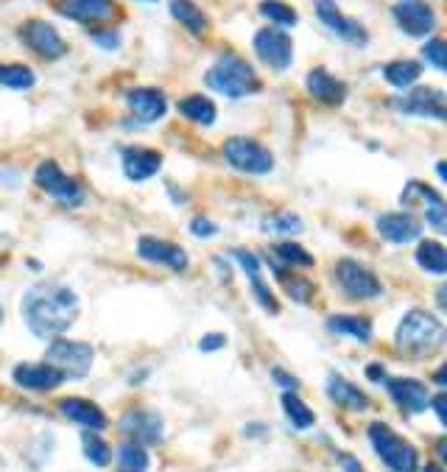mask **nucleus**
I'll return each instance as SVG.
<instances>
[{
	"mask_svg": "<svg viewBox=\"0 0 447 472\" xmlns=\"http://www.w3.org/2000/svg\"><path fill=\"white\" fill-rule=\"evenodd\" d=\"M121 430L137 445L154 447L165 439V422L152 408H132L121 417Z\"/></svg>",
	"mask_w": 447,
	"mask_h": 472,
	"instance_id": "nucleus-8",
	"label": "nucleus"
},
{
	"mask_svg": "<svg viewBox=\"0 0 447 472\" xmlns=\"http://www.w3.org/2000/svg\"><path fill=\"white\" fill-rule=\"evenodd\" d=\"M56 411H59L67 422L79 425L82 430H95V434L109 425L104 408H98L93 400H84V397H65V400L56 403Z\"/></svg>",
	"mask_w": 447,
	"mask_h": 472,
	"instance_id": "nucleus-20",
	"label": "nucleus"
},
{
	"mask_svg": "<svg viewBox=\"0 0 447 472\" xmlns=\"http://www.w3.org/2000/svg\"><path fill=\"white\" fill-rule=\"evenodd\" d=\"M378 232H381V238H386L392 244H408V241L420 238L422 224L408 213H386L378 218Z\"/></svg>",
	"mask_w": 447,
	"mask_h": 472,
	"instance_id": "nucleus-24",
	"label": "nucleus"
},
{
	"mask_svg": "<svg viewBox=\"0 0 447 472\" xmlns=\"http://www.w3.org/2000/svg\"><path fill=\"white\" fill-rule=\"evenodd\" d=\"M400 202H402L405 207H420V210L425 213L428 207H433V205L442 202V196H439L433 187L422 185V182H408L405 190H402V196H400Z\"/></svg>",
	"mask_w": 447,
	"mask_h": 472,
	"instance_id": "nucleus-33",
	"label": "nucleus"
},
{
	"mask_svg": "<svg viewBox=\"0 0 447 472\" xmlns=\"http://www.w3.org/2000/svg\"><path fill=\"white\" fill-rule=\"evenodd\" d=\"M188 229H191V235H196V238H213L218 232V224L210 221L207 216H196V218H191Z\"/></svg>",
	"mask_w": 447,
	"mask_h": 472,
	"instance_id": "nucleus-41",
	"label": "nucleus"
},
{
	"mask_svg": "<svg viewBox=\"0 0 447 472\" xmlns=\"http://www.w3.org/2000/svg\"><path fill=\"white\" fill-rule=\"evenodd\" d=\"M392 15L408 36H428L436 28V15L425 0H397Z\"/></svg>",
	"mask_w": 447,
	"mask_h": 472,
	"instance_id": "nucleus-15",
	"label": "nucleus"
},
{
	"mask_svg": "<svg viewBox=\"0 0 447 472\" xmlns=\"http://www.w3.org/2000/svg\"><path fill=\"white\" fill-rule=\"evenodd\" d=\"M436 302H439V307L447 313V283H444V286H439V291H436Z\"/></svg>",
	"mask_w": 447,
	"mask_h": 472,
	"instance_id": "nucleus-49",
	"label": "nucleus"
},
{
	"mask_svg": "<svg viewBox=\"0 0 447 472\" xmlns=\"http://www.w3.org/2000/svg\"><path fill=\"white\" fill-rule=\"evenodd\" d=\"M20 313L31 336L54 341L62 333H67L73 322L79 319L82 299L70 286L48 280V283H36L23 294Z\"/></svg>",
	"mask_w": 447,
	"mask_h": 472,
	"instance_id": "nucleus-1",
	"label": "nucleus"
},
{
	"mask_svg": "<svg viewBox=\"0 0 447 472\" xmlns=\"http://www.w3.org/2000/svg\"><path fill=\"white\" fill-rule=\"evenodd\" d=\"M327 330L347 336V338H355V341H369L372 338V322L366 316H330Z\"/></svg>",
	"mask_w": 447,
	"mask_h": 472,
	"instance_id": "nucleus-32",
	"label": "nucleus"
},
{
	"mask_svg": "<svg viewBox=\"0 0 447 472\" xmlns=\"http://www.w3.org/2000/svg\"><path fill=\"white\" fill-rule=\"evenodd\" d=\"M56 12L73 23H106L118 15L112 0H56Z\"/></svg>",
	"mask_w": 447,
	"mask_h": 472,
	"instance_id": "nucleus-17",
	"label": "nucleus"
},
{
	"mask_svg": "<svg viewBox=\"0 0 447 472\" xmlns=\"http://www.w3.org/2000/svg\"><path fill=\"white\" fill-rule=\"evenodd\" d=\"M90 36H93V43L104 51H115L121 45V34L115 28H95Z\"/></svg>",
	"mask_w": 447,
	"mask_h": 472,
	"instance_id": "nucleus-40",
	"label": "nucleus"
},
{
	"mask_svg": "<svg viewBox=\"0 0 447 472\" xmlns=\"http://www.w3.org/2000/svg\"><path fill=\"white\" fill-rule=\"evenodd\" d=\"M20 39L43 59H59L67 51L62 34L48 20H25L20 25Z\"/></svg>",
	"mask_w": 447,
	"mask_h": 472,
	"instance_id": "nucleus-11",
	"label": "nucleus"
},
{
	"mask_svg": "<svg viewBox=\"0 0 447 472\" xmlns=\"http://www.w3.org/2000/svg\"><path fill=\"white\" fill-rule=\"evenodd\" d=\"M263 229L280 232V235H296V232H303V221L296 213H274V216L266 218Z\"/></svg>",
	"mask_w": 447,
	"mask_h": 472,
	"instance_id": "nucleus-38",
	"label": "nucleus"
},
{
	"mask_svg": "<svg viewBox=\"0 0 447 472\" xmlns=\"http://www.w3.org/2000/svg\"><path fill=\"white\" fill-rule=\"evenodd\" d=\"M339 461H342V467H344V472H363V467L358 464V458H353V456H347V453H339Z\"/></svg>",
	"mask_w": 447,
	"mask_h": 472,
	"instance_id": "nucleus-46",
	"label": "nucleus"
},
{
	"mask_svg": "<svg viewBox=\"0 0 447 472\" xmlns=\"http://www.w3.org/2000/svg\"><path fill=\"white\" fill-rule=\"evenodd\" d=\"M260 15L272 23H277V25H285V28L296 25V20H300L296 12L288 4H283V0H263V4H260Z\"/></svg>",
	"mask_w": 447,
	"mask_h": 472,
	"instance_id": "nucleus-37",
	"label": "nucleus"
},
{
	"mask_svg": "<svg viewBox=\"0 0 447 472\" xmlns=\"http://www.w3.org/2000/svg\"><path fill=\"white\" fill-rule=\"evenodd\" d=\"M137 257L145 260V263H154V266H163V268H171V271H188L191 266V257L184 252L179 244H171V241H163V238H154V235H143L137 241Z\"/></svg>",
	"mask_w": 447,
	"mask_h": 472,
	"instance_id": "nucleus-12",
	"label": "nucleus"
},
{
	"mask_svg": "<svg viewBox=\"0 0 447 472\" xmlns=\"http://www.w3.org/2000/svg\"><path fill=\"white\" fill-rule=\"evenodd\" d=\"M431 406H433V411H436L439 422H442V425H447V391H442V395H436V397L431 400Z\"/></svg>",
	"mask_w": 447,
	"mask_h": 472,
	"instance_id": "nucleus-45",
	"label": "nucleus"
},
{
	"mask_svg": "<svg viewBox=\"0 0 447 472\" xmlns=\"http://www.w3.org/2000/svg\"><path fill=\"white\" fill-rule=\"evenodd\" d=\"M224 160H227L230 168L241 171V174H252V176H263L269 171H274V154L252 137H230L221 148Z\"/></svg>",
	"mask_w": 447,
	"mask_h": 472,
	"instance_id": "nucleus-6",
	"label": "nucleus"
},
{
	"mask_svg": "<svg viewBox=\"0 0 447 472\" xmlns=\"http://www.w3.org/2000/svg\"><path fill=\"white\" fill-rule=\"evenodd\" d=\"M383 75H386V82L397 90H405V87H412L414 82H420V75H422V65L420 62H412V59H400V62H389L383 67Z\"/></svg>",
	"mask_w": 447,
	"mask_h": 472,
	"instance_id": "nucleus-30",
	"label": "nucleus"
},
{
	"mask_svg": "<svg viewBox=\"0 0 447 472\" xmlns=\"http://www.w3.org/2000/svg\"><path fill=\"white\" fill-rule=\"evenodd\" d=\"M126 104L132 115L137 117V124H157L160 117L168 112V98L157 87H134L126 93Z\"/></svg>",
	"mask_w": 447,
	"mask_h": 472,
	"instance_id": "nucleus-19",
	"label": "nucleus"
},
{
	"mask_svg": "<svg viewBox=\"0 0 447 472\" xmlns=\"http://www.w3.org/2000/svg\"><path fill=\"white\" fill-rule=\"evenodd\" d=\"M168 9H171L176 23H182L184 28H188L191 34H196V36H202L207 31V25H210L207 15L194 4V0H171Z\"/></svg>",
	"mask_w": 447,
	"mask_h": 472,
	"instance_id": "nucleus-27",
	"label": "nucleus"
},
{
	"mask_svg": "<svg viewBox=\"0 0 447 472\" xmlns=\"http://www.w3.org/2000/svg\"><path fill=\"white\" fill-rule=\"evenodd\" d=\"M0 322H4V310H0Z\"/></svg>",
	"mask_w": 447,
	"mask_h": 472,
	"instance_id": "nucleus-53",
	"label": "nucleus"
},
{
	"mask_svg": "<svg viewBox=\"0 0 447 472\" xmlns=\"http://www.w3.org/2000/svg\"><path fill=\"white\" fill-rule=\"evenodd\" d=\"M34 185L40 190H45L51 199L59 202L62 207H82L84 199H87L84 187L70 174H65L59 168V163H54V160H45V163H40L34 168Z\"/></svg>",
	"mask_w": 447,
	"mask_h": 472,
	"instance_id": "nucleus-7",
	"label": "nucleus"
},
{
	"mask_svg": "<svg viewBox=\"0 0 447 472\" xmlns=\"http://www.w3.org/2000/svg\"><path fill=\"white\" fill-rule=\"evenodd\" d=\"M335 280H339L344 294L353 299H375L383 291L375 271H369L363 263H355V260H342L335 266Z\"/></svg>",
	"mask_w": 447,
	"mask_h": 472,
	"instance_id": "nucleus-9",
	"label": "nucleus"
},
{
	"mask_svg": "<svg viewBox=\"0 0 447 472\" xmlns=\"http://www.w3.org/2000/svg\"><path fill=\"white\" fill-rule=\"evenodd\" d=\"M366 375H369V380H386V372H383V367H378V364L366 367Z\"/></svg>",
	"mask_w": 447,
	"mask_h": 472,
	"instance_id": "nucleus-47",
	"label": "nucleus"
},
{
	"mask_svg": "<svg viewBox=\"0 0 447 472\" xmlns=\"http://www.w3.org/2000/svg\"><path fill=\"white\" fill-rule=\"evenodd\" d=\"M316 15H319V20L335 34V36H342V39H347V43H353V45H366V28L358 23V20H353V17H344L342 15V9L333 4V0H316Z\"/></svg>",
	"mask_w": 447,
	"mask_h": 472,
	"instance_id": "nucleus-18",
	"label": "nucleus"
},
{
	"mask_svg": "<svg viewBox=\"0 0 447 472\" xmlns=\"http://www.w3.org/2000/svg\"><path fill=\"white\" fill-rule=\"evenodd\" d=\"M82 453L93 467H109L112 461V447L104 437H98L95 430H84L82 434Z\"/></svg>",
	"mask_w": 447,
	"mask_h": 472,
	"instance_id": "nucleus-34",
	"label": "nucleus"
},
{
	"mask_svg": "<svg viewBox=\"0 0 447 472\" xmlns=\"http://www.w3.org/2000/svg\"><path fill=\"white\" fill-rule=\"evenodd\" d=\"M327 395H330V400L335 406L350 408V411H366L369 408V397L363 395L355 383H350L342 375H330L327 377Z\"/></svg>",
	"mask_w": 447,
	"mask_h": 472,
	"instance_id": "nucleus-25",
	"label": "nucleus"
},
{
	"mask_svg": "<svg viewBox=\"0 0 447 472\" xmlns=\"http://www.w3.org/2000/svg\"><path fill=\"white\" fill-rule=\"evenodd\" d=\"M366 434H369L372 450L378 453V458L392 472H417V467H420L417 450L408 445L405 439H400L386 422H372Z\"/></svg>",
	"mask_w": 447,
	"mask_h": 472,
	"instance_id": "nucleus-4",
	"label": "nucleus"
},
{
	"mask_svg": "<svg viewBox=\"0 0 447 472\" xmlns=\"http://www.w3.org/2000/svg\"><path fill=\"white\" fill-rule=\"evenodd\" d=\"M394 109L417 117H433L447 124V95L433 87H417L402 98H394Z\"/></svg>",
	"mask_w": 447,
	"mask_h": 472,
	"instance_id": "nucleus-14",
	"label": "nucleus"
},
{
	"mask_svg": "<svg viewBox=\"0 0 447 472\" xmlns=\"http://www.w3.org/2000/svg\"><path fill=\"white\" fill-rule=\"evenodd\" d=\"M436 171H439V176L447 182V163H439V166H436Z\"/></svg>",
	"mask_w": 447,
	"mask_h": 472,
	"instance_id": "nucleus-51",
	"label": "nucleus"
},
{
	"mask_svg": "<svg viewBox=\"0 0 447 472\" xmlns=\"http://www.w3.org/2000/svg\"><path fill=\"white\" fill-rule=\"evenodd\" d=\"M233 257H235V263L243 268V274L249 277V286H252L254 299H257L260 305H263L269 313H280V302H277V296L272 294V288L266 286V280L260 277V257H257L254 252H249V249H235Z\"/></svg>",
	"mask_w": 447,
	"mask_h": 472,
	"instance_id": "nucleus-21",
	"label": "nucleus"
},
{
	"mask_svg": "<svg viewBox=\"0 0 447 472\" xmlns=\"http://www.w3.org/2000/svg\"><path fill=\"white\" fill-rule=\"evenodd\" d=\"M436 456H439V458L444 461V467H447V437L436 442Z\"/></svg>",
	"mask_w": 447,
	"mask_h": 472,
	"instance_id": "nucleus-50",
	"label": "nucleus"
},
{
	"mask_svg": "<svg viewBox=\"0 0 447 472\" xmlns=\"http://www.w3.org/2000/svg\"><path fill=\"white\" fill-rule=\"evenodd\" d=\"M447 333L442 322L425 310H412L397 327V346L412 358H428L444 344Z\"/></svg>",
	"mask_w": 447,
	"mask_h": 472,
	"instance_id": "nucleus-3",
	"label": "nucleus"
},
{
	"mask_svg": "<svg viewBox=\"0 0 447 472\" xmlns=\"http://www.w3.org/2000/svg\"><path fill=\"white\" fill-rule=\"evenodd\" d=\"M283 266H288V268H311L313 266V255L305 249V246H300V244H293V241H280V244H274V252H272Z\"/></svg>",
	"mask_w": 447,
	"mask_h": 472,
	"instance_id": "nucleus-35",
	"label": "nucleus"
},
{
	"mask_svg": "<svg viewBox=\"0 0 447 472\" xmlns=\"http://www.w3.org/2000/svg\"><path fill=\"white\" fill-rule=\"evenodd\" d=\"M433 380H436V383H439L442 388H447V364H442V367H439V369L433 372Z\"/></svg>",
	"mask_w": 447,
	"mask_h": 472,
	"instance_id": "nucleus-48",
	"label": "nucleus"
},
{
	"mask_svg": "<svg viewBox=\"0 0 447 472\" xmlns=\"http://www.w3.org/2000/svg\"><path fill=\"white\" fill-rule=\"evenodd\" d=\"M176 109L182 112V117H188V121H194V124H199V126H213L215 117H218L215 104H213L207 95H199V93L184 95V98L176 104Z\"/></svg>",
	"mask_w": 447,
	"mask_h": 472,
	"instance_id": "nucleus-26",
	"label": "nucleus"
},
{
	"mask_svg": "<svg viewBox=\"0 0 447 472\" xmlns=\"http://www.w3.org/2000/svg\"><path fill=\"white\" fill-rule=\"evenodd\" d=\"M121 168L129 182H145L160 174L163 168V154L157 148L145 146H129L121 151Z\"/></svg>",
	"mask_w": 447,
	"mask_h": 472,
	"instance_id": "nucleus-16",
	"label": "nucleus"
},
{
	"mask_svg": "<svg viewBox=\"0 0 447 472\" xmlns=\"http://www.w3.org/2000/svg\"><path fill=\"white\" fill-rule=\"evenodd\" d=\"M417 263L431 274H447V249L439 241H422L417 246Z\"/></svg>",
	"mask_w": 447,
	"mask_h": 472,
	"instance_id": "nucleus-36",
	"label": "nucleus"
},
{
	"mask_svg": "<svg viewBox=\"0 0 447 472\" xmlns=\"http://www.w3.org/2000/svg\"><path fill=\"white\" fill-rule=\"evenodd\" d=\"M254 54L272 70H288L293 62V43L280 28H260L254 34Z\"/></svg>",
	"mask_w": 447,
	"mask_h": 472,
	"instance_id": "nucleus-10",
	"label": "nucleus"
},
{
	"mask_svg": "<svg viewBox=\"0 0 447 472\" xmlns=\"http://www.w3.org/2000/svg\"><path fill=\"white\" fill-rule=\"evenodd\" d=\"M422 472H444V469H442L439 464H425V469H422Z\"/></svg>",
	"mask_w": 447,
	"mask_h": 472,
	"instance_id": "nucleus-52",
	"label": "nucleus"
},
{
	"mask_svg": "<svg viewBox=\"0 0 447 472\" xmlns=\"http://www.w3.org/2000/svg\"><path fill=\"white\" fill-rule=\"evenodd\" d=\"M272 375H274V383L277 386H283V391H296V386H300V383H296V377L293 375H288L285 369H280V367H274L272 369Z\"/></svg>",
	"mask_w": 447,
	"mask_h": 472,
	"instance_id": "nucleus-44",
	"label": "nucleus"
},
{
	"mask_svg": "<svg viewBox=\"0 0 447 472\" xmlns=\"http://www.w3.org/2000/svg\"><path fill=\"white\" fill-rule=\"evenodd\" d=\"M204 85L227 98H246L260 90L254 67L233 51H224L215 65L204 73Z\"/></svg>",
	"mask_w": 447,
	"mask_h": 472,
	"instance_id": "nucleus-2",
	"label": "nucleus"
},
{
	"mask_svg": "<svg viewBox=\"0 0 447 472\" xmlns=\"http://www.w3.org/2000/svg\"><path fill=\"white\" fill-rule=\"evenodd\" d=\"M422 56H425L433 67H439V70L447 73V39H431V43H425Z\"/></svg>",
	"mask_w": 447,
	"mask_h": 472,
	"instance_id": "nucleus-39",
	"label": "nucleus"
},
{
	"mask_svg": "<svg viewBox=\"0 0 447 472\" xmlns=\"http://www.w3.org/2000/svg\"><path fill=\"white\" fill-rule=\"evenodd\" d=\"M425 218H428V224H431L436 232L447 235V205H444V202L428 207V210H425Z\"/></svg>",
	"mask_w": 447,
	"mask_h": 472,
	"instance_id": "nucleus-42",
	"label": "nucleus"
},
{
	"mask_svg": "<svg viewBox=\"0 0 447 472\" xmlns=\"http://www.w3.org/2000/svg\"><path fill=\"white\" fill-rule=\"evenodd\" d=\"M305 87L319 104H327V106H339L347 98V85L342 82V78H335L333 73H327L324 67H313L308 73Z\"/></svg>",
	"mask_w": 447,
	"mask_h": 472,
	"instance_id": "nucleus-23",
	"label": "nucleus"
},
{
	"mask_svg": "<svg viewBox=\"0 0 447 472\" xmlns=\"http://www.w3.org/2000/svg\"><path fill=\"white\" fill-rule=\"evenodd\" d=\"M45 361L56 367L65 380H84L93 369L95 349L87 341H73V338H54L45 349Z\"/></svg>",
	"mask_w": 447,
	"mask_h": 472,
	"instance_id": "nucleus-5",
	"label": "nucleus"
},
{
	"mask_svg": "<svg viewBox=\"0 0 447 472\" xmlns=\"http://www.w3.org/2000/svg\"><path fill=\"white\" fill-rule=\"evenodd\" d=\"M224 346H227V336H224V333H207L199 341L202 352H215V349H224Z\"/></svg>",
	"mask_w": 447,
	"mask_h": 472,
	"instance_id": "nucleus-43",
	"label": "nucleus"
},
{
	"mask_svg": "<svg viewBox=\"0 0 447 472\" xmlns=\"http://www.w3.org/2000/svg\"><path fill=\"white\" fill-rule=\"evenodd\" d=\"M12 380L20 388L34 391V395H48V391H56L65 383V375L56 367H51L48 361H43V364L23 361L12 369Z\"/></svg>",
	"mask_w": 447,
	"mask_h": 472,
	"instance_id": "nucleus-13",
	"label": "nucleus"
},
{
	"mask_svg": "<svg viewBox=\"0 0 447 472\" xmlns=\"http://www.w3.org/2000/svg\"><path fill=\"white\" fill-rule=\"evenodd\" d=\"M112 458L118 461L121 472H148V467H152V458H148V450H145L143 445L132 442V439L121 442L118 450H115V456H112Z\"/></svg>",
	"mask_w": 447,
	"mask_h": 472,
	"instance_id": "nucleus-28",
	"label": "nucleus"
},
{
	"mask_svg": "<svg viewBox=\"0 0 447 472\" xmlns=\"http://www.w3.org/2000/svg\"><path fill=\"white\" fill-rule=\"evenodd\" d=\"M280 403H283V411H285L288 422H291L296 430H308V427H313L316 414L305 406V400H303L300 395H296V391H283Z\"/></svg>",
	"mask_w": 447,
	"mask_h": 472,
	"instance_id": "nucleus-29",
	"label": "nucleus"
},
{
	"mask_svg": "<svg viewBox=\"0 0 447 472\" xmlns=\"http://www.w3.org/2000/svg\"><path fill=\"white\" fill-rule=\"evenodd\" d=\"M152 4H154V0H152Z\"/></svg>",
	"mask_w": 447,
	"mask_h": 472,
	"instance_id": "nucleus-54",
	"label": "nucleus"
},
{
	"mask_svg": "<svg viewBox=\"0 0 447 472\" xmlns=\"http://www.w3.org/2000/svg\"><path fill=\"white\" fill-rule=\"evenodd\" d=\"M0 85L6 90H31L36 85V73L20 62H0Z\"/></svg>",
	"mask_w": 447,
	"mask_h": 472,
	"instance_id": "nucleus-31",
	"label": "nucleus"
},
{
	"mask_svg": "<svg viewBox=\"0 0 447 472\" xmlns=\"http://www.w3.org/2000/svg\"><path fill=\"white\" fill-rule=\"evenodd\" d=\"M389 395L392 400L405 411V414H422L428 406H431V395L425 383L420 380H412V377H397V380H389Z\"/></svg>",
	"mask_w": 447,
	"mask_h": 472,
	"instance_id": "nucleus-22",
	"label": "nucleus"
}]
</instances>
